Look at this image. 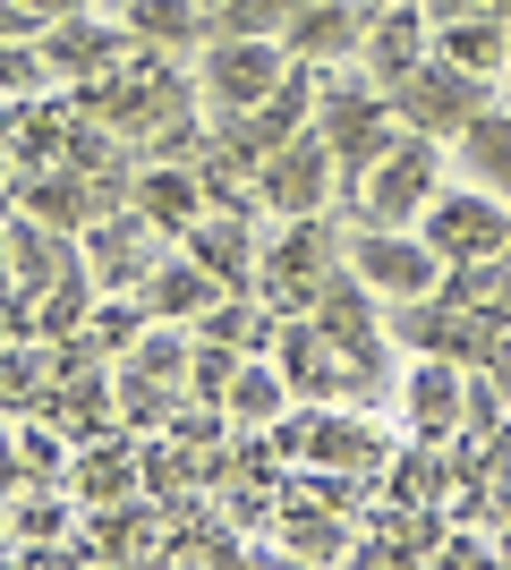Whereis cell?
<instances>
[{"mask_svg":"<svg viewBox=\"0 0 511 570\" xmlns=\"http://www.w3.org/2000/svg\"><path fill=\"white\" fill-rule=\"evenodd\" d=\"M392 111H401V128H426V137H461L469 119L487 111V77L452 69V60H417L401 86H392Z\"/></svg>","mask_w":511,"mask_h":570,"instance_id":"6","label":"cell"},{"mask_svg":"<svg viewBox=\"0 0 511 570\" xmlns=\"http://www.w3.org/2000/svg\"><path fill=\"white\" fill-rule=\"evenodd\" d=\"M69 476V443L43 434L35 417L18 409V434H9V485H60Z\"/></svg>","mask_w":511,"mask_h":570,"instance_id":"25","label":"cell"},{"mask_svg":"<svg viewBox=\"0 0 511 570\" xmlns=\"http://www.w3.org/2000/svg\"><path fill=\"white\" fill-rule=\"evenodd\" d=\"M239 366H247V357L230 350V341H205V350H196V366H188V383H196V392H205V401H222Z\"/></svg>","mask_w":511,"mask_h":570,"instance_id":"32","label":"cell"},{"mask_svg":"<svg viewBox=\"0 0 511 570\" xmlns=\"http://www.w3.org/2000/svg\"><path fill=\"white\" fill-rule=\"evenodd\" d=\"M146 324H154V307H146V289H137V298H120V289H111V298H95V315H86V333H95V350L111 357V350H137V341H146Z\"/></svg>","mask_w":511,"mask_h":570,"instance_id":"27","label":"cell"},{"mask_svg":"<svg viewBox=\"0 0 511 570\" xmlns=\"http://www.w3.org/2000/svg\"><path fill=\"white\" fill-rule=\"evenodd\" d=\"M350 273H358L384 307H410V298H435L452 264L426 247V230H384V222H366V230L350 238Z\"/></svg>","mask_w":511,"mask_h":570,"instance_id":"3","label":"cell"},{"mask_svg":"<svg viewBox=\"0 0 511 570\" xmlns=\"http://www.w3.org/2000/svg\"><path fill=\"white\" fill-rule=\"evenodd\" d=\"M188 366H196L188 333H146L137 350L120 357V375H137V383H170V375H188Z\"/></svg>","mask_w":511,"mask_h":570,"instance_id":"29","label":"cell"},{"mask_svg":"<svg viewBox=\"0 0 511 570\" xmlns=\"http://www.w3.org/2000/svg\"><path fill=\"white\" fill-rule=\"evenodd\" d=\"M341 264H350V247H333V230H324L316 214H298L291 230L273 238L265 273H256V298H265V307H282V315H307Z\"/></svg>","mask_w":511,"mask_h":570,"instance_id":"4","label":"cell"},{"mask_svg":"<svg viewBox=\"0 0 511 570\" xmlns=\"http://www.w3.org/2000/svg\"><path fill=\"white\" fill-rule=\"evenodd\" d=\"M291 69L298 60H291L282 35H214V51H205V102H214L222 119H239V111L282 95Z\"/></svg>","mask_w":511,"mask_h":570,"instance_id":"1","label":"cell"},{"mask_svg":"<svg viewBox=\"0 0 511 570\" xmlns=\"http://www.w3.org/2000/svg\"><path fill=\"white\" fill-rule=\"evenodd\" d=\"M205 9H214V18H222V9H230V0H205Z\"/></svg>","mask_w":511,"mask_h":570,"instance_id":"35","label":"cell"},{"mask_svg":"<svg viewBox=\"0 0 511 570\" xmlns=\"http://www.w3.org/2000/svg\"><path fill=\"white\" fill-rule=\"evenodd\" d=\"M214 9L205 0H128V35L137 43H205Z\"/></svg>","mask_w":511,"mask_h":570,"instance_id":"22","label":"cell"},{"mask_svg":"<svg viewBox=\"0 0 511 570\" xmlns=\"http://www.w3.org/2000/svg\"><path fill=\"white\" fill-rule=\"evenodd\" d=\"M9 9H26L35 26H60V18H86V0H9Z\"/></svg>","mask_w":511,"mask_h":570,"instance_id":"33","label":"cell"},{"mask_svg":"<svg viewBox=\"0 0 511 570\" xmlns=\"http://www.w3.org/2000/svg\"><path fill=\"white\" fill-rule=\"evenodd\" d=\"M366 77H375V86H401V77L417 69V60H426V9H384V18L366 26Z\"/></svg>","mask_w":511,"mask_h":570,"instance_id":"14","label":"cell"},{"mask_svg":"<svg viewBox=\"0 0 511 570\" xmlns=\"http://www.w3.org/2000/svg\"><path fill=\"white\" fill-rule=\"evenodd\" d=\"M154 238H170L163 222H146L137 205H120V214H102L95 230H86V273H95L102 289H146L154 282Z\"/></svg>","mask_w":511,"mask_h":570,"instance_id":"8","label":"cell"},{"mask_svg":"<svg viewBox=\"0 0 511 570\" xmlns=\"http://www.w3.org/2000/svg\"><path fill=\"white\" fill-rule=\"evenodd\" d=\"M435 196H443V154L417 128V137H392V154H375V170L358 179V214L384 222V230H410Z\"/></svg>","mask_w":511,"mask_h":570,"instance_id":"2","label":"cell"},{"mask_svg":"<svg viewBox=\"0 0 511 570\" xmlns=\"http://www.w3.org/2000/svg\"><path fill=\"white\" fill-rule=\"evenodd\" d=\"M196 264H214L230 289H256V256H247V214H205L188 238H179Z\"/></svg>","mask_w":511,"mask_h":570,"instance_id":"20","label":"cell"},{"mask_svg":"<svg viewBox=\"0 0 511 570\" xmlns=\"http://www.w3.org/2000/svg\"><path fill=\"white\" fill-rule=\"evenodd\" d=\"M435 51L452 60V69H469V77H494V69H503V51H511V35L478 9V18H452V26H443Z\"/></svg>","mask_w":511,"mask_h":570,"instance_id":"23","label":"cell"},{"mask_svg":"<svg viewBox=\"0 0 511 570\" xmlns=\"http://www.w3.org/2000/svg\"><path fill=\"white\" fill-rule=\"evenodd\" d=\"M452 145H461V179H469V188L511 196V119L503 111H478Z\"/></svg>","mask_w":511,"mask_h":570,"instance_id":"18","label":"cell"},{"mask_svg":"<svg viewBox=\"0 0 511 570\" xmlns=\"http://www.w3.org/2000/svg\"><path fill=\"white\" fill-rule=\"evenodd\" d=\"M222 298H230V282H222L214 264H196L188 247H179V256H163V264H154V282H146L154 324H205Z\"/></svg>","mask_w":511,"mask_h":570,"instance_id":"12","label":"cell"},{"mask_svg":"<svg viewBox=\"0 0 511 570\" xmlns=\"http://www.w3.org/2000/svg\"><path fill=\"white\" fill-rule=\"evenodd\" d=\"M86 289H95V273H69L60 289H43V333H69V324H86V315H95V298H86Z\"/></svg>","mask_w":511,"mask_h":570,"instance_id":"30","label":"cell"},{"mask_svg":"<svg viewBox=\"0 0 511 570\" xmlns=\"http://www.w3.org/2000/svg\"><path fill=\"white\" fill-rule=\"evenodd\" d=\"M205 170H188V163H154V170H137V214L146 222H163L170 238H188L196 222H205Z\"/></svg>","mask_w":511,"mask_h":570,"instance_id":"13","label":"cell"},{"mask_svg":"<svg viewBox=\"0 0 511 570\" xmlns=\"http://www.w3.org/2000/svg\"><path fill=\"white\" fill-rule=\"evenodd\" d=\"M51 401H60V426H77V434L102 426V375H95V366H77V383H69V392H51Z\"/></svg>","mask_w":511,"mask_h":570,"instance_id":"31","label":"cell"},{"mask_svg":"<svg viewBox=\"0 0 511 570\" xmlns=\"http://www.w3.org/2000/svg\"><path fill=\"white\" fill-rule=\"evenodd\" d=\"M417 230H426V247H435L443 264H478V256H503L511 247V214H503V196H487V188L435 196V205L417 214Z\"/></svg>","mask_w":511,"mask_h":570,"instance_id":"7","label":"cell"},{"mask_svg":"<svg viewBox=\"0 0 511 570\" xmlns=\"http://www.w3.org/2000/svg\"><path fill=\"white\" fill-rule=\"evenodd\" d=\"M282 43H291V60H341V51H358L366 43V26H358V9L350 0H307L291 26H282Z\"/></svg>","mask_w":511,"mask_h":570,"instance_id":"15","label":"cell"},{"mask_svg":"<svg viewBox=\"0 0 511 570\" xmlns=\"http://www.w3.org/2000/svg\"><path fill=\"white\" fill-rule=\"evenodd\" d=\"M282 553H291V562H350V528L333 520V511H316V502H298L291 520H282Z\"/></svg>","mask_w":511,"mask_h":570,"instance_id":"26","label":"cell"},{"mask_svg":"<svg viewBox=\"0 0 511 570\" xmlns=\"http://www.w3.org/2000/svg\"><path fill=\"white\" fill-rule=\"evenodd\" d=\"M69 485L86 494V511H95V502H128L137 485H146V476H137V443H128V434H95L86 460L69 469Z\"/></svg>","mask_w":511,"mask_h":570,"instance_id":"17","label":"cell"},{"mask_svg":"<svg viewBox=\"0 0 511 570\" xmlns=\"http://www.w3.org/2000/svg\"><path fill=\"white\" fill-rule=\"evenodd\" d=\"M291 401H298L291 375H273V366H256V357H247L239 375H230V392H222V409H230L239 426H273V417H282Z\"/></svg>","mask_w":511,"mask_h":570,"instance_id":"24","label":"cell"},{"mask_svg":"<svg viewBox=\"0 0 511 570\" xmlns=\"http://www.w3.org/2000/svg\"><path fill=\"white\" fill-rule=\"evenodd\" d=\"M333 145L316 137V128H307V137L298 145H282V154H273L265 170H256V205H273V214L282 222H298V214H316L324 205V188H333Z\"/></svg>","mask_w":511,"mask_h":570,"instance_id":"9","label":"cell"},{"mask_svg":"<svg viewBox=\"0 0 511 570\" xmlns=\"http://www.w3.org/2000/svg\"><path fill=\"white\" fill-rule=\"evenodd\" d=\"M307 460L366 476V460H375V434H366V426H350V417H307Z\"/></svg>","mask_w":511,"mask_h":570,"instance_id":"28","label":"cell"},{"mask_svg":"<svg viewBox=\"0 0 511 570\" xmlns=\"http://www.w3.org/2000/svg\"><path fill=\"white\" fill-rule=\"evenodd\" d=\"M494 562H511V520H503V537H494Z\"/></svg>","mask_w":511,"mask_h":570,"instance_id":"34","label":"cell"},{"mask_svg":"<svg viewBox=\"0 0 511 570\" xmlns=\"http://www.w3.org/2000/svg\"><path fill=\"white\" fill-rule=\"evenodd\" d=\"M111 51H120V35H111V26H95V18L43 26V69H51V77H102V69H111Z\"/></svg>","mask_w":511,"mask_h":570,"instance_id":"19","label":"cell"},{"mask_svg":"<svg viewBox=\"0 0 511 570\" xmlns=\"http://www.w3.org/2000/svg\"><path fill=\"white\" fill-rule=\"evenodd\" d=\"M18 205L35 222H51V230H69V238H86L102 222V196H95V179L77 163H43V170H18Z\"/></svg>","mask_w":511,"mask_h":570,"instance_id":"11","label":"cell"},{"mask_svg":"<svg viewBox=\"0 0 511 570\" xmlns=\"http://www.w3.org/2000/svg\"><path fill=\"white\" fill-rule=\"evenodd\" d=\"M461 401H469V383H461V366L452 357H426L410 375V417H417V434H452L461 426Z\"/></svg>","mask_w":511,"mask_h":570,"instance_id":"21","label":"cell"},{"mask_svg":"<svg viewBox=\"0 0 511 570\" xmlns=\"http://www.w3.org/2000/svg\"><path fill=\"white\" fill-rule=\"evenodd\" d=\"M154 537H163V520H154L137 494L95 502V520H86V553H95V562H146V553H163Z\"/></svg>","mask_w":511,"mask_h":570,"instance_id":"16","label":"cell"},{"mask_svg":"<svg viewBox=\"0 0 511 570\" xmlns=\"http://www.w3.org/2000/svg\"><path fill=\"white\" fill-rule=\"evenodd\" d=\"M392 95L366 77V86H324V102H316V137L333 145V163L350 170V179H366L375 170V154H392Z\"/></svg>","mask_w":511,"mask_h":570,"instance_id":"5","label":"cell"},{"mask_svg":"<svg viewBox=\"0 0 511 570\" xmlns=\"http://www.w3.org/2000/svg\"><path fill=\"white\" fill-rule=\"evenodd\" d=\"M69 273H86V238L51 230V222H35V214L18 205V214H9V282L43 298V289H60Z\"/></svg>","mask_w":511,"mask_h":570,"instance_id":"10","label":"cell"}]
</instances>
